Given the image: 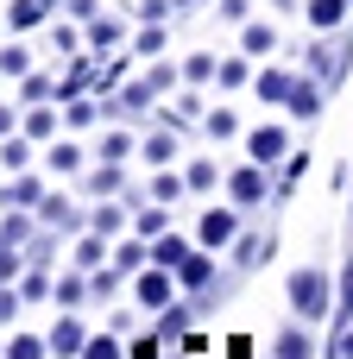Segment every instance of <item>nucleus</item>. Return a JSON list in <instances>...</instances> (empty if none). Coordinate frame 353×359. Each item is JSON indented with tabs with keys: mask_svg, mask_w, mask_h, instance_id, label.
<instances>
[{
	"mask_svg": "<svg viewBox=\"0 0 353 359\" xmlns=\"http://www.w3.org/2000/svg\"><path fill=\"white\" fill-rule=\"evenodd\" d=\"M265 259H272V240L265 233H234V265L240 271H259Z\"/></svg>",
	"mask_w": 353,
	"mask_h": 359,
	"instance_id": "23",
	"label": "nucleus"
},
{
	"mask_svg": "<svg viewBox=\"0 0 353 359\" xmlns=\"http://www.w3.org/2000/svg\"><path fill=\"white\" fill-rule=\"evenodd\" d=\"M189 252H196V246H189L183 233H158V240H152V265H164V271H177Z\"/></svg>",
	"mask_w": 353,
	"mask_h": 359,
	"instance_id": "28",
	"label": "nucleus"
},
{
	"mask_svg": "<svg viewBox=\"0 0 353 359\" xmlns=\"http://www.w3.org/2000/svg\"><path fill=\"white\" fill-rule=\"evenodd\" d=\"M133 151H139V139H133L126 126H107V133H101V145H95V158H114V164H126Z\"/></svg>",
	"mask_w": 353,
	"mask_h": 359,
	"instance_id": "29",
	"label": "nucleus"
},
{
	"mask_svg": "<svg viewBox=\"0 0 353 359\" xmlns=\"http://www.w3.org/2000/svg\"><path fill=\"white\" fill-rule=\"evenodd\" d=\"M19 303H25V297H19L13 284H0V322H13V316H19Z\"/></svg>",
	"mask_w": 353,
	"mask_h": 359,
	"instance_id": "49",
	"label": "nucleus"
},
{
	"mask_svg": "<svg viewBox=\"0 0 353 359\" xmlns=\"http://www.w3.org/2000/svg\"><path fill=\"white\" fill-rule=\"evenodd\" d=\"M202 133H208V139H234V133H240V114H234V107H208V114H202Z\"/></svg>",
	"mask_w": 353,
	"mask_h": 359,
	"instance_id": "37",
	"label": "nucleus"
},
{
	"mask_svg": "<svg viewBox=\"0 0 353 359\" xmlns=\"http://www.w3.org/2000/svg\"><path fill=\"white\" fill-rule=\"evenodd\" d=\"M246 158H253V164H265V170H272V164H284V158H291V133H284L278 120L253 126V133H246Z\"/></svg>",
	"mask_w": 353,
	"mask_h": 359,
	"instance_id": "4",
	"label": "nucleus"
},
{
	"mask_svg": "<svg viewBox=\"0 0 353 359\" xmlns=\"http://www.w3.org/2000/svg\"><path fill=\"white\" fill-rule=\"evenodd\" d=\"M44 170H51V177H76V170H82V145H76V139H51V145H44Z\"/></svg>",
	"mask_w": 353,
	"mask_h": 359,
	"instance_id": "18",
	"label": "nucleus"
},
{
	"mask_svg": "<svg viewBox=\"0 0 353 359\" xmlns=\"http://www.w3.org/2000/svg\"><path fill=\"white\" fill-rule=\"evenodd\" d=\"M82 359H126V353H120V341H114V334H88Z\"/></svg>",
	"mask_w": 353,
	"mask_h": 359,
	"instance_id": "44",
	"label": "nucleus"
},
{
	"mask_svg": "<svg viewBox=\"0 0 353 359\" xmlns=\"http://www.w3.org/2000/svg\"><path fill=\"white\" fill-rule=\"evenodd\" d=\"M95 13H101V0H69V19H82V25H88Z\"/></svg>",
	"mask_w": 353,
	"mask_h": 359,
	"instance_id": "51",
	"label": "nucleus"
},
{
	"mask_svg": "<svg viewBox=\"0 0 353 359\" xmlns=\"http://www.w3.org/2000/svg\"><path fill=\"white\" fill-rule=\"evenodd\" d=\"M139 158H145L152 170L177 164V126H158V133H145V139H139Z\"/></svg>",
	"mask_w": 353,
	"mask_h": 359,
	"instance_id": "14",
	"label": "nucleus"
},
{
	"mask_svg": "<svg viewBox=\"0 0 353 359\" xmlns=\"http://www.w3.org/2000/svg\"><path fill=\"white\" fill-rule=\"evenodd\" d=\"M69 259H76L82 271H101V265L114 259V246H107V233H95V227H88V233L76 240V252H69Z\"/></svg>",
	"mask_w": 353,
	"mask_h": 359,
	"instance_id": "24",
	"label": "nucleus"
},
{
	"mask_svg": "<svg viewBox=\"0 0 353 359\" xmlns=\"http://www.w3.org/2000/svg\"><path fill=\"white\" fill-rule=\"evenodd\" d=\"M328 359H353V322H335V341H328Z\"/></svg>",
	"mask_w": 353,
	"mask_h": 359,
	"instance_id": "46",
	"label": "nucleus"
},
{
	"mask_svg": "<svg viewBox=\"0 0 353 359\" xmlns=\"http://www.w3.org/2000/svg\"><path fill=\"white\" fill-rule=\"evenodd\" d=\"M265 196H272V170L246 158V164H240V170L227 177V202H234V208H259Z\"/></svg>",
	"mask_w": 353,
	"mask_h": 359,
	"instance_id": "3",
	"label": "nucleus"
},
{
	"mask_svg": "<svg viewBox=\"0 0 353 359\" xmlns=\"http://www.w3.org/2000/svg\"><path fill=\"white\" fill-rule=\"evenodd\" d=\"M272 353H278V359H316V334H309V322L291 316V328L272 341Z\"/></svg>",
	"mask_w": 353,
	"mask_h": 359,
	"instance_id": "13",
	"label": "nucleus"
},
{
	"mask_svg": "<svg viewBox=\"0 0 353 359\" xmlns=\"http://www.w3.org/2000/svg\"><path fill=\"white\" fill-rule=\"evenodd\" d=\"M38 221H44V227H57V233H76V227H88V215H82V208H69L57 189L38 202Z\"/></svg>",
	"mask_w": 353,
	"mask_h": 359,
	"instance_id": "12",
	"label": "nucleus"
},
{
	"mask_svg": "<svg viewBox=\"0 0 353 359\" xmlns=\"http://www.w3.org/2000/svg\"><path fill=\"white\" fill-rule=\"evenodd\" d=\"M88 227H95V233H107V240H120V233L133 227V196H120V202H101V208H88Z\"/></svg>",
	"mask_w": 353,
	"mask_h": 359,
	"instance_id": "10",
	"label": "nucleus"
},
{
	"mask_svg": "<svg viewBox=\"0 0 353 359\" xmlns=\"http://www.w3.org/2000/svg\"><path fill=\"white\" fill-rule=\"evenodd\" d=\"M133 297H139V309H164V303H177L183 297V284H177V271H164V265H145V271H133Z\"/></svg>",
	"mask_w": 353,
	"mask_h": 359,
	"instance_id": "2",
	"label": "nucleus"
},
{
	"mask_svg": "<svg viewBox=\"0 0 353 359\" xmlns=\"http://www.w3.org/2000/svg\"><path fill=\"white\" fill-rule=\"evenodd\" d=\"M215 13H221L227 25H246V19H253V0H215Z\"/></svg>",
	"mask_w": 353,
	"mask_h": 359,
	"instance_id": "45",
	"label": "nucleus"
},
{
	"mask_svg": "<svg viewBox=\"0 0 353 359\" xmlns=\"http://www.w3.org/2000/svg\"><path fill=\"white\" fill-rule=\"evenodd\" d=\"M234 233H240V208H234V202H221V208H202V221H196V240H202L208 252L234 246Z\"/></svg>",
	"mask_w": 353,
	"mask_h": 359,
	"instance_id": "5",
	"label": "nucleus"
},
{
	"mask_svg": "<svg viewBox=\"0 0 353 359\" xmlns=\"http://www.w3.org/2000/svg\"><path fill=\"white\" fill-rule=\"evenodd\" d=\"M19 133H25V139H38V145H51V139H57V107H51V101H38V107H25V120H19Z\"/></svg>",
	"mask_w": 353,
	"mask_h": 359,
	"instance_id": "22",
	"label": "nucleus"
},
{
	"mask_svg": "<svg viewBox=\"0 0 353 359\" xmlns=\"http://www.w3.org/2000/svg\"><path fill=\"white\" fill-rule=\"evenodd\" d=\"M82 38H88V32H76V25H51V44H57V50H82Z\"/></svg>",
	"mask_w": 353,
	"mask_h": 359,
	"instance_id": "47",
	"label": "nucleus"
},
{
	"mask_svg": "<svg viewBox=\"0 0 353 359\" xmlns=\"http://www.w3.org/2000/svg\"><path fill=\"white\" fill-rule=\"evenodd\" d=\"M19 297H25V303H44V297H51V278H44V265H32V271L19 278Z\"/></svg>",
	"mask_w": 353,
	"mask_h": 359,
	"instance_id": "43",
	"label": "nucleus"
},
{
	"mask_svg": "<svg viewBox=\"0 0 353 359\" xmlns=\"http://www.w3.org/2000/svg\"><path fill=\"white\" fill-rule=\"evenodd\" d=\"M164 50H171V32H164V19H145V25L133 32V57H145V63H152V57H164Z\"/></svg>",
	"mask_w": 353,
	"mask_h": 359,
	"instance_id": "20",
	"label": "nucleus"
},
{
	"mask_svg": "<svg viewBox=\"0 0 353 359\" xmlns=\"http://www.w3.org/2000/svg\"><path fill=\"white\" fill-rule=\"evenodd\" d=\"M183 189H189V183H183L171 164H164V170H152V202H164V208H171V202H183Z\"/></svg>",
	"mask_w": 353,
	"mask_h": 359,
	"instance_id": "35",
	"label": "nucleus"
},
{
	"mask_svg": "<svg viewBox=\"0 0 353 359\" xmlns=\"http://www.w3.org/2000/svg\"><path fill=\"white\" fill-rule=\"evenodd\" d=\"M215 353V347H208V334H196V328H189V334H183V359H208Z\"/></svg>",
	"mask_w": 353,
	"mask_h": 359,
	"instance_id": "48",
	"label": "nucleus"
},
{
	"mask_svg": "<svg viewBox=\"0 0 353 359\" xmlns=\"http://www.w3.org/2000/svg\"><path fill=\"white\" fill-rule=\"evenodd\" d=\"M177 0H139V19H171Z\"/></svg>",
	"mask_w": 353,
	"mask_h": 359,
	"instance_id": "50",
	"label": "nucleus"
},
{
	"mask_svg": "<svg viewBox=\"0 0 353 359\" xmlns=\"http://www.w3.org/2000/svg\"><path fill=\"white\" fill-rule=\"evenodd\" d=\"M44 341H51V359H82V347H88V334L76 328V316H63Z\"/></svg>",
	"mask_w": 353,
	"mask_h": 359,
	"instance_id": "17",
	"label": "nucleus"
},
{
	"mask_svg": "<svg viewBox=\"0 0 353 359\" xmlns=\"http://www.w3.org/2000/svg\"><path fill=\"white\" fill-rule=\"evenodd\" d=\"M32 158H38V139H25V133H6V139H0V170H6V177L25 170Z\"/></svg>",
	"mask_w": 353,
	"mask_h": 359,
	"instance_id": "26",
	"label": "nucleus"
},
{
	"mask_svg": "<svg viewBox=\"0 0 353 359\" xmlns=\"http://www.w3.org/2000/svg\"><path fill=\"white\" fill-rule=\"evenodd\" d=\"M322 95H328V82H322V76H297V88H291V101H284V114H291V120H303V126H316V120H322Z\"/></svg>",
	"mask_w": 353,
	"mask_h": 359,
	"instance_id": "7",
	"label": "nucleus"
},
{
	"mask_svg": "<svg viewBox=\"0 0 353 359\" xmlns=\"http://www.w3.org/2000/svg\"><path fill=\"white\" fill-rule=\"evenodd\" d=\"M107 265H114V271H145V265H152V240H139V233H120Z\"/></svg>",
	"mask_w": 353,
	"mask_h": 359,
	"instance_id": "15",
	"label": "nucleus"
},
{
	"mask_svg": "<svg viewBox=\"0 0 353 359\" xmlns=\"http://www.w3.org/2000/svg\"><path fill=\"white\" fill-rule=\"evenodd\" d=\"M51 297H57L63 309H82V297H95V284H88V271L76 265V271H63V278L51 284Z\"/></svg>",
	"mask_w": 353,
	"mask_h": 359,
	"instance_id": "25",
	"label": "nucleus"
},
{
	"mask_svg": "<svg viewBox=\"0 0 353 359\" xmlns=\"http://www.w3.org/2000/svg\"><path fill=\"white\" fill-rule=\"evenodd\" d=\"M6 359H51V341H38V334H13V341H6Z\"/></svg>",
	"mask_w": 353,
	"mask_h": 359,
	"instance_id": "40",
	"label": "nucleus"
},
{
	"mask_svg": "<svg viewBox=\"0 0 353 359\" xmlns=\"http://www.w3.org/2000/svg\"><path fill=\"white\" fill-rule=\"evenodd\" d=\"M240 50H246L253 63H265V57L278 50V25H272V19H246V25H240Z\"/></svg>",
	"mask_w": 353,
	"mask_h": 359,
	"instance_id": "11",
	"label": "nucleus"
},
{
	"mask_svg": "<svg viewBox=\"0 0 353 359\" xmlns=\"http://www.w3.org/2000/svg\"><path fill=\"white\" fill-rule=\"evenodd\" d=\"M309 69H316L322 82H341V76H347V44H341L335 32H322V38L309 44Z\"/></svg>",
	"mask_w": 353,
	"mask_h": 359,
	"instance_id": "8",
	"label": "nucleus"
},
{
	"mask_svg": "<svg viewBox=\"0 0 353 359\" xmlns=\"http://www.w3.org/2000/svg\"><path fill=\"white\" fill-rule=\"evenodd\" d=\"M114 44H126V25H120V19H107V13H95V19H88V50H95V57H107Z\"/></svg>",
	"mask_w": 353,
	"mask_h": 359,
	"instance_id": "19",
	"label": "nucleus"
},
{
	"mask_svg": "<svg viewBox=\"0 0 353 359\" xmlns=\"http://www.w3.org/2000/svg\"><path fill=\"white\" fill-rule=\"evenodd\" d=\"M291 88H297V76H291V69H259V76H253V95H259V101H278V107H284V101H291Z\"/></svg>",
	"mask_w": 353,
	"mask_h": 359,
	"instance_id": "21",
	"label": "nucleus"
},
{
	"mask_svg": "<svg viewBox=\"0 0 353 359\" xmlns=\"http://www.w3.org/2000/svg\"><path fill=\"white\" fill-rule=\"evenodd\" d=\"M133 233H139V240H158V233H171V215H164V202H139V208H133Z\"/></svg>",
	"mask_w": 353,
	"mask_h": 359,
	"instance_id": "27",
	"label": "nucleus"
},
{
	"mask_svg": "<svg viewBox=\"0 0 353 359\" xmlns=\"http://www.w3.org/2000/svg\"><path fill=\"white\" fill-rule=\"evenodd\" d=\"M114 101H120V114H145V107H152V101H158V88H152V82H145V76H139V82H126V88H120V95H114Z\"/></svg>",
	"mask_w": 353,
	"mask_h": 359,
	"instance_id": "33",
	"label": "nucleus"
},
{
	"mask_svg": "<svg viewBox=\"0 0 353 359\" xmlns=\"http://www.w3.org/2000/svg\"><path fill=\"white\" fill-rule=\"evenodd\" d=\"M177 284H183V297H208V290H221V265H215V252H208V246L189 252V259L177 265Z\"/></svg>",
	"mask_w": 353,
	"mask_h": 359,
	"instance_id": "6",
	"label": "nucleus"
},
{
	"mask_svg": "<svg viewBox=\"0 0 353 359\" xmlns=\"http://www.w3.org/2000/svg\"><path fill=\"white\" fill-rule=\"evenodd\" d=\"M284 297H291V316L297 322H328L335 316V278L322 271V265H297L291 271V284H284Z\"/></svg>",
	"mask_w": 353,
	"mask_h": 359,
	"instance_id": "1",
	"label": "nucleus"
},
{
	"mask_svg": "<svg viewBox=\"0 0 353 359\" xmlns=\"http://www.w3.org/2000/svg\"><path fill=\"white\" fill-rule=\"evenodd\" d=\"M215 82H221V88H246V82H253V57H246V50H240V57H221Z\"/></svg>",
	"mask_w": 353,
	"mask_h": 359,
	"instance_id": "32",
	"label": "nucleus"
},
{
	"mask_svg": "<svg viewBox=\"0 0 353 359\" xmlns=\"http://www.w3.org/2000/svg\"><path fill=\"white\" fill-rule=\"evenodd\" d=\"M303 13H309V32H341L353 0H303Z\"/></svg>",
	"mask_w": 353,
	"mask_h": 359,
	"instance_id": "16",
	"label": "nucleus"
},
{
	"mask_svg": "<svg viewBox=\"0 0 353 359\" xmlns=\"http://www.w3.org/2000/svg\"><path fill=\"white\" fill-rule=\"evenodd\" d=\"M13 107H19V101H0V139H6V133H19V114H13Z\"/></svg>",
	"mask_w": 353,
	"mask_h": 359,
	"instance_id": "52",
	"label": "nucleus"
},
{
	"mask_svg": "<svg viewBox=\"0 0 353 359\" xmlns=\"http://www.w3.org/2000/svg\"><path fill=\"white\" fill-rule=\"evenodd\" d=\"M38 202H44V177L13 170V177L0 183V208H38Z\"/></svg>",
	"mask_w": 353,
	"mask_h": 359,
	"instance_id": "9",
	"label": "nucleus"
},
{
	"mask_svg": "<svg viewBox=\"0 0 353 359\" xmlns=\"http://www.w3.org/2000/svg\"><path fill=\"white\" fill-rule=\"evenodd\" d=\"M183 183H189L196 196H208V189L221 183V170H215V158H189V164H183Z\"/></svg>",
	"mask_w": 353,
	"mask_h": 359,
	"instance_id": "34",
	"label": "nucleus"
},
{
	"mask_svg": "<svg viewBox=\"0 0 353 359\" xmlns=\"http://www.w3.org/2000/svg\"><path fill=\"white\" fill-rule=\"evenodd\" d=\"M120 189H126L120 164H114V158H101V164L88 170V196H101V202H107V196H120Z\"/></svg>",
	"mask_w": 353,
	"mask_h": 359,
	"instance_id": "30",
	"label": "nucleus"
},
{
	"mask_svg": "<svg viewBox=\"0 0 353 359\" xmlns=\"http://www.w3.org/2000/svg\"><path fill=\"white\" fill-rule=\"evenodd\" d=\"M303 170H309V151H291V158H284V177H278V196H291V189L303 183Z\"/></svg>",
	"mask_w": 353,
	"mask_h": 359,
	"instance_id": "42",
	"label": "nucleus"
},
{
	"mask_svg": "<svg viewBox=\"0 0 353 359\" xmlns=\"http://www.w3.org/2000/svg\"><path fill=\"white\" fill-rule=\"evenodd\" d=\"M177 6H208V0H177Z\"/></svg>",
	"mask_w": 353,
	"mask_h": 359,
	"instance_id": "54",
	"label": "nucleus"
},
{
	"mask_svg": "<svg viewBox=\"0 0 353 359\" xmlns=\"http://www.w3.org/2000/svg\"><path fill=\"white\" fill-rule=\"evenodd\" d=\"M335 322H353V259L341 265V284H335Z\"/></svg>",
	"mask_w": 353,
	"mask_h": 359,
	"instance_id": "41",
	"label": "nucleus"
},
{
	"mask_svg": "<svg viewBox=\"0 0 353 359\" xmlns=\"http://www.w3.org/2000/svg\"><path fill=\"white\" fill-rule=\"evenodd\" d=\"M215 69H221V57H215V50H189V57H183V82H189V88L215 82Z\"/></svg>",
	"mask_w": 353,
	"mask_h": 359,
	"instance_id": "31",
	"label": "nucleus"
},
{
	"mask_svg": "<svg viewBox=\"0 0 353 359\" xmlns=\"http://www.w3.org/2000/svg\"><path fill=\"white\" fill-rule=\"evenodd\" d=\"M44 13H51V0H13V13H6V25H13V32H25V25H38Z\"/></svg>",
	"mask_w": 353,
	"mask_h": 359,
	"instance_id": "39",
	"label": "nucleus"
},
{
	"mask_svg": "<svg viewBox=\"0 0 353 359\" xmlns=\"http://www.w3.org/2000/svg\"><path fill=\"white\" fill-rule=\"evenodd\" d=\"M51 88H57V82H51L44 69H32V76H19V107H38V101H51Z\"/></svg>",
	"mask_w": 353,
	"mask_h": 359,
	"instance_id": "36",
	"label": "nucleus"
},
{
	"mask_svg": "<svg viewBox=\"0 0 353 359\" xmlns=\"http://www.w3.org/2000/svg\"><path fill=\"white\" fill-rule=\"evenodd\" d=\"M297 6H303V0H272V13H297Z\"/></svg>",
	"mask_w": 353,
	"mask_h": 359,
	"instance_id": "53",
	"label": "nucleus"
},
{
	"mask_svg": "<svg viewBox=\"0 0 353 359\" xmlns=\"http://www.w3.org/2000/svg\"><path fill=\"white\" fill-rule=\"evenodd\" d=\"M0 76H6V82L32 76V50H25V44H0Z\"/></svg>",
	"mask_w": 353,
	"mask_h": 359,
	"instance_id": "38",
	"label": "nucleus"
}]
</instances>
